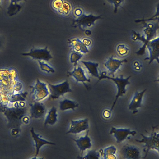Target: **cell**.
<instances>
[{
  "mask_svg": "<svg viewBox=\"0 0 159 159\" xmlns=\"http://www.w3.org/2000/svg\"><path fill=\"white\" fill-rule=\"evenodd\" d=\"M116 148L114 146H111L106 148L104 150L101 149L99 153L105 159H116L115 153Z\"/></svg>",
  "mask_w": 159,
  "mask_h": 159,
  "instance_id": "cell-21",
  "label": "cell"
},
{
  "mask_svg": "<svg viewBox=\"0 0 159 159\" xmlns=\"http://www.w3.org/2000/svg\"><path fill=\"white\" fill-rule=\"evenodd\" d=\"M87 68L89 73L92 76L99 78L100 75L98 70V63L90 61H81Z\"/></svg>",
  "mask_w": 159,
  "mask_h": 159,
  "instance_id": "cell-20",
  "label": "cell"
},
{
  "mask_svg": "<svg viewBox=\"0 0 159 159\" xmlns=\"http://www.w3.org/2000/svg\"><path fill=\"white\" fill-rule=\"evenodd\" d=\"M82 42L83 44L87 47L90 46L91 44L90 40L87 39H84Z\"/></svg>",
  "mask_w": 159,
  "mask_h": 159,
  "instance_id": "cell-28",
  "label": "cell"
},
{
  "mask_svg": "<svg viewBox=\"0 0 159 159\" xmlns=\"http://www.w3.org/2000/svg\"><path fill=\"white\" fill-rule=\"evenodd\" d=\"M30 132L35 143L36 149L35 157H36L38 155L40 148L43 145L46 144L53 145L55 144L54 143L49 141L41 138L39 134H36L33 128L31 129Z\"/></svg>",
  "mask_w": 159,
  "mask_h": 159,
  "instance_id": "cell-15",
  "label": "cell"
},
{
  "mask_svg": "<svg viewBox=\"0 0 159 159\" xmlns=\"http://www.w3.org/2000/svg\"><path fill=\"white\" fill-rule=\"evenodd\" d=\"M83 55V54L81 53L73 50L70 57L71 62L74 63V65L76 66L77 64V61L82 58Z\"/></svg>",
  "mask_w": 159,
  "mask_h": 159,
  "instance_id": "cell-22",
  "label": "cell"
},
{
  "mask_svg": "<svg viewBox=\"0 0 159 159\" xmlns=\"http://www.w3.org/2000/svg\"><path fill=\"white\" fill-rule=\"evenodd\" d=\"M68 40V43L71 44L73 50L82 53H86L89 52L87 47L79 39H74Z\"/></svg>",
  "mask_w": 159,
  "mask_h": 159,
  "instance_id": "cell-17",
  "label": "cell"
},
{
  "mask_svg": "<svg viewBox=\"0 0 159 159\" xmlns=\"http://www.w3.org/2000/svg\"><path fill=\"white\" fill-rule=\"evenodd\" d=\"M108 2L113 5L114 7V12L116 13L119 7L121 6L124 2V0H106Z\"/></svg>",
  "mask_w": 159,
  "mask_h": 159,
  "instance_id": "cell-25",
  "label": "cell"
},
{
  "mask_svg": "<svg viewBox=\"0 0 159 159\" xmlns=\"http://www.w3.org/2000/svg\"><path fill=\"white\" fill-rule=\"evenodd\" d=\"M22 55L30 57L33 59L49 61L52 58L47 46L41 49H32L28 52L23 53Z\"/></svg>",
  "mask_w": 159,
  "mask_h": 159,
  "instance_id": "cell-5",
  "label": "cell"
},
{
  "mask_svg": "<svg viewBox=\"0 0 159 159\" xmlns=\"http://www.w3.org/2000/svg\"><path fill=\"white\" fill-rule=\"evenodd\" d=\"M48 87L50 97L53 99H57L61 96H63L66 93L72 92L67 80L55 85L48 83Z\"/></svg>",
  "mask_w": 159,
  "mask_h": 159,
  "instance_id": "cell-3",
  "label": "cell"
},
{
  "mask_svg": "<svg viewBox=\"0 0 159 159\" xmlns=\"http://www.w3.org/2000/svg\"><path fill=\"white\" fill-rule=\"evenodd\" d=\"M142 137V139L135 140L137 142L144 143V151L145 154L143 158H145L147 156L148 153L150 150H155L159 152V134L155 132L151 133L150 136H146L143 134H141Z\"/></svg>",
  "mask_w": 159,
  "mask_h": 159,
  "instance_id": "cell-2",
  "label": "cell"
},
{
  "mask_svg": "<svg viewBox=\"0 0 159 159\" xmlns=\"http://www.w3.org/2000/svg\"><path fill=\"white\" fill-rule=\"evenodd\" d=\"M136 133V131L131 130L129 129H116L113 127H111L110 131V134H113L115 138L117 143H120L126 139L129 135L134 136Z\"/></svg>",
  "mask_w": 159,
  "mask_h": 159,
  "instance_id": "cell-9",
  "label": "cell"
},
{
  "mask_svg": "<svg viewBox=\"0 0 159 159\" xmlns=\"http://www.w3.org/2000/svg\"><path fill=\"white\" fill-rule=\"evenodd\" d=\"M100 157V153L95 150H91L89 151L87 154L84 156H80L78 157L79 158L87 159H99Z\"/></svg>",
  "mask_w": 159,
  "mask_h": 159,
  "instance_id": "cell-23",
  "label": "cell"
},
{
  "mask_svg": "<svg viewBox=\"0 0 159 159\" xmlns=\"http://www.w3.org/2000/svg\"><path fill=\"white\" fill-rule=\"evenodd\" d=\"M68 75L73 77L77 82H81L84 83L85 82H90V79L86 76L84 70L80 66L75 67L72 71L68 72Z\"/></svg>",
  "mask_w": 159,
  "mask_h": 159,
  "instance_id": "cell-14",
  "label": "cell"
},
{
  "mask_svg": "<svg viewBox=\"0 0 159 159\" xmlns=\"http://www.w3.org/2000/svg\"><path fill=\"white\" fill-rule=\"evenodd\" d=\"M146 47L149 53V57L144 59L149 60L148 64H151L156 60L159 63V38H156L149 41L147 44Z\"/></svg>",
  "mask_w": 159,
  "mask_h": 159,
  "instance_id": "cell-7",
  "label": "cell"
},
{
  "mask_svg": "<svg viewBox=\"0 0 159 159\" xmlns=\"http://www.w3.org/2000/svg\"><path fill=\"white\" fill-rule=\"evenodd\" d=\"M127 62V60L124 59L119 60L113 58L112 56L109 57L105 63L104 66L110 72L109 75H113L114 77V74L119 68L123 63Z\"/></svg>",
  "mask_w": 159,
  "mask_h": 159,
  "instance_id": "cell-10",
  "label": "cell"
},
{
  "mask_svg": "<svg viewBox=\"0 0 159 159\" xmlns=\"http://www.w3.org/2000/svg\"><path fill=\"white\" fill-rule=\"evenodd\" d=\"M129 50L128 48L124 44L119 45L117 48V51L120 55H123L126 54Z\"/></svg>",
  "mask_w": 159,
  "mask_h": 159,
  "instance_id": "cell-26",
  "label": "cell"
},
{
  "mask_svg": "<svg viewBox=\"0 0 159 159\" xmlns=\"http://www.w3.org/2000/svg\"><path fill=\"white\" fill-rule=\"evenodd\" d=\"M1 0H0V8H1Z\"/></svg>",
  "mask_w": 159,
  "mask_h": 159,
  "instance_id": "cell-29",
  "label": "cell"
},
{
  "mask_svg": "<svg viewBox=\"0 0 159 159\" xmlns=\"http://www.w3.org/2000/svg\"><path fill=\"white\" fill-rule=\"evenodd\" d=\"M46 109L42 103L35 101L31 106V114L32 117L35 118H42L45 115Z\"/></svg>",
  "mask_w": 159,
  "mask_h": 159,
  "instance_id": "cell-12",
  "label": "cell"
},
{
  "mask_svg": "<svg viewBox=\"0 0 159 159\" xmlns=\"http://www.w3.org/2000/svg\"><path fill=\"white\" fill-rule=\"evenodd\" d=\"M89 130H87L86 133L84 136H81L79 139H75L72 138L75 142L80 151L82 152L81 156L84 151L87 149H90L91 147V139L88 136Z\"/></svg>",
  "mask_w": 159,
  "mask_h": 159,
  "instance_id": "cell-11",
  "label": "cell"
},
{
  "mask_svg": "<svg viewBox=\"0 0 159 159\" xmlns=\"http://www.w3.org/2000/svg\"><path fill=\"white\" fill-rule=\"evenodd\" d=\"M32 93L35 101L40 102L49 95V92L47 84L37 79L33 86H30Z\"/></svg>",
  "mask_w": 159,
  "mask_h": 159,
  "instance_id": "cell-4",
  "label": "cell"
},
{
  "mask_svg": "<svg viewBox=\"0 0 159 159\" xmlns=\"http://www.w3.org/2000/svg\"><path fill=\"white\" fill-rule=\"evenodd\" d=\"M59 103V108L61 111L69 109L74 110L79 106V104L76 102L66 98L60 101Z\"/></svg>",
  "mask_w": 159,
  "mask_h": 159,
  "instance_id": "cell-19",
  "label": "cell"
},
{
  "mask_svg": "<svg viewBox=\"0 0 159 159\" xmlns=\"http://www.w3.org/2000/svg\"><path fill=\"white\" fill-rule=\"evenodd\" d=\"M58 115L57 108L53 107L49 111L44 122L45 126L47 125H52L57 121Z\"/></svg>",
  "mask_w": 159,
  "mask_h": 159,
  "instance_id": "cell-18",
  "label": "cell"
},
{
  "mask_svg": "<svg viewBox=\"0 0 159 159\" xmlns=\"http://www.w3.org/2000/svg\"><path fill=\"white\" fill-rule=\"evenodd\" d=\"M10 2L7 8V13L10 16L16 14L21 10L22 5L20 4L23 2H26V0H10Z\"/></svg>",
  "mask_w": 159,
  "mask_h": 159,
  "instance_id": "cell-16",
  "label": "cell"
},
{
  "mask_svg": "<svg viewBox=\"0 0 159 159\" xmlns=\"http://www.w3.org/2000/svg\"><path fill=\"white\" fill-rule=\"evenodd\" d=\"M38 62L42 70L48 73L55 72L54 69L47 64L40 60H38Z\"/></svg>",
  "mask_w": 159,
  "mask_h": 159,
  "instance_id": "cell-24",
  "label": "cell"
},
{
  "mask_svg": "<svg viewBox=\"0 0 159 159\" xmlns=\"http://www.w3.org/2000/svg\"><path fill=\"white\" fill-rule=\"evenodd\" d=\"M146 90V89H145L140 92L136 91L135 93L131 102L129 105V109L132 111L133 114L137 113V109L141 107L143 96Z\"/></svg>",
  "mask_w": 159,
  "mask_h": 159,
  "instance_id": "cell-13",
  "label": "cell"
},
{
  "mask_svg": "<svg viewBox=\"0 0 159 159\" xmlns=\"http://www.w3.org/2000/svg\"><path fill=\"white\" fill-rule=\"evenodd\" d=\"M89 129L88 120L85 118L79 120H71L70 127L66 134H77Z\"/></svg>",
  "mask_w": 159,
  "mask_h": 159,
  "instance_id": "cell-6",
  "label": "cell"
},
{
  "mask_svg": "<svg viewBox=\"0 0 159 159\" xmlns=\"http://www.w3.org/2000/svg\"><path fill=\"white\" fill-rule=\"evenodd\" d=\"M111 112L110 111L106 110L104 111L103 113V116L105 118H109L111 116Z\"/></svg>",
  "mask_w": 159,
  "mask_h": 159,
  "instance_id": "cell-27",
  "label": "cell"
},
{
  "mask_svg": "<svg viewBox=\"0 0 159 159\" xmlns=\"http://www.w3.org/2000/svg\"><path fill=\"white\" fill-rule=\"evenodd\" d=\"M120 154L124 159H138L141 157L139 149L137 147L127 144L121 148Z\"/></svg>",
  "mask_w": 159,
  "mask_h": 159,
  "instance_id": "cell-8",
  "label": "cell"
},
{
  "mask_svg": "<svg viewBox=\"0 0 159 159\" xmlns=\"http://www.w3.org/2000/svg\"><path fill=\"white\" fill-rule=\"evenodd\" d=\"M106 72L105 71H103L101 73L100 76L98 78L99 79L96 83L101 79H107L112 80L116 85L118 89V92L115 96V101L113 102L110 110V111L111 112L118 98L119 97L123 96L125 94L126 91V87L127 85L130 84V82L129 80L131 76H129L126 78H124L123 77V75H121L120 77H117L115 78L106 75Z\"/></svg>",
  "mask_w": 159,
  "mask_h": 159,
  "instance_id": "cell-1",
  "label": "cell"
}]
</instances>
